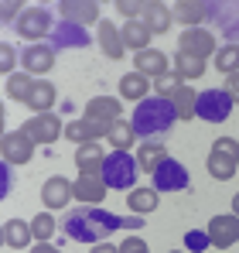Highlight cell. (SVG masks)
<instances>
[{"label":"cell","mask_w":239,"mask_h":253,"mask_svg":"<svg viewBox=\"0 0 239 253\" xmlns=\"http://www.w3.org/2000/svg\"><path fill=\"white\" fill-rule=\"evenodd\" d=\"M65 236L69 240H79V243H106L103 236L106 233H113V229H123V226H130V229H137V226H144L137 215L133 219H123V215H113V212L106 209H96V206H89V209H76L65 215Z\"/></svg>","instance_id":"obj_1"},{"label":"cell","mask_w":239,"mask_h":253,"mask_svg":"<svg viewBox=\"0 0 239 253\" xmlns=\"http://www.w3.org/2000/svg\"><path fill=\"white\" fill-rule=\"evenodd\" d=\"M178 120V113H174V103L171 99H160V96H147L144 103H137V110H133V133L137 137H164L171 126Z\"/></svg>","instance_id":"obj_2"},{"label":"cell","mask_w":239,"mask_h":253,"mask_svg":"<svg viewBox=\"0 0 239 253\" xmlns=\"http://www.w3.org/2000/svg\"><path fill=\"white\" fill-rule=\"evenodd\" d=\"M103 181H106V188H117V192H133L137 188V158H130L126 151H113V154H106V165H103Z\"/></svg>","instance_id":"obj_3"},{"label":"cell","mask_w":239,"mask_h":253,"mask_svg":"<svg viewBox=\"0 0 239 253\" xmlns=\"http://www.w3.org/2000/svg\"><path fill=\"white\" fill-rule=\"evenodd\" d=\"M233 96L226 92V89H205L199 92V110H195V117L201 120H208V124H222V120H229L233 117Z\"/></svg>","instance_id":"obj_4"},{"label":"cell","mask_w":239,"mask_h":253,"mask_svg":"<svg viewBox=\"0 0 239 253\" xmlns=\"http://www.w3.org/2000/svg\"><path fill=\"white\" fill-rule=\"evenodd\" d=\"M178 51H181V55H188V58L205 62L208 55H215V51H219V44H215V35H212V31H205V28H185V31L178 35Z\"/></svg>","instance_id":"obj_5"},{"label":"cell","mask_w":239,"mask_h":253,"mask_svg":"<svg viewBox=\"0 0 239 253\" xmlns=\"http://www.w3.org/2000/svg\"><path fill=\"white\" fill-rule=\"evenodd\" d=\"M0 154H3V165L21 168V165H28V161L35 158V140H31L24 130H10V133H3V140H0Z\"/></svg>","instance_id":"obj_6"},{"label":"cell","mask_w":239,"mask_h":253,"mask_svg":"<svg viewBox=\"0 0 239 253\" xmlns=\"http://www.w3.org/2000/svg\"><path fill=\"white\" fill-rule=\"evenodd\" d=\"M17 35L21 38H28L31 44H41V38H48L51 35V17H48V10L44 7H28L21 17H17Z\"/></svg>","instance_id":"obj_7"},{"label":"cell","mask_w":239,"mask_h":253,"mask_svg":"<svg viewBox=\"0 0 239 253\" xmlns=\"http://www.w3.org/2000/svg\"><path fill=\"white\" fill-rule=\"evenodd\" d=\"M151 178H154L151 188H158V192H185L188 188V168L181 161H174V158H167Z\"/></svg>","instance_id":"obj_8"},{"label":"cell","mask_w":239,"mask_h":253,"mask_svg":"<svg viewBox=\"0 0 239 253\" xmlns=\"http://www.w3.org/2000/svg\"><path fill=\"white\" fill-rule=\"evenodd\" d=\"M205 233H208V240H212V247L215 250H229L233 243L239 240V215H212V222L205 226Z\"/></svg>","instance_id":"obj_9"},{"label":"cell","mask_w":239,"mask_h":253,"mask_svg":"<svg viewBox=\"0 0 239 253\" xmlns=\"http://www.w3.org/2000/svg\"><path fill=\"white\" fill-rule=\"evenodd\" d=\"M35 144H55L62 133H65V126H62V120L58 117H51V113H41V117H31L28 124L21 126Z\"/></svg>","instance_id":"obj_10"},{"label":"cell","mask_w":239,"mask_h":253,"mask_svg":"<svg viewBox=\"0 0 239 253\" xmlns=\"http://www.w3.org/2000/svg\"><path fill=\"white\" fill-rule=\"evenodd\" d=\"M58 10H62V21L79 24V28H85V24H99V21H103L96 0H62Z\"/></svg>","instance_id":"obj_11"},{"label":"cell","mask_w":239,"mask_h":253,"mask_svg":"<svg viewBox=\"0 0 239 253\" xmlns=\"http://www.w3.org/2000/svg\"><path fill=\"white\" fill-rule=\"evenodd\" d=\"M55 65V48L51 44H28L21 51V72L28 76H44Z\"/></svg>","instance_id":"obj_12"},{"label":"cell","mask_w":239,"mask_h":253,"mask_svg":"<svg viewBox=\"0 0 239 253\" xmlns=\"http://www.w3.org/2000/svg\"><path fill=\"white\" fill-rule=\"evenodd\" d=\"M72 199H76V188H72V181L62 178V174H55V178H48V181L41 185V202H44V209H65Z\"/></svg>","instance_id":"obj_13"},{"label":"cell","mask_w":239,"mask_h":253,"mask_svg":"<svg viewBox=\"0 0 239 253\" xmlns=\"http://www.w3.org/2000/svg\"><path fill=\"white\" fill-rule=\"evenodd\" d=\"M110 126L113 124H99V120H89V117H79V120H72V124L65 126V137L72 140V144H96V140H103L106 133H110Z\"/></svg>","instance_id":"obj_14"},{"label":"cell","mask_w":239,"mask_h":253,"mask_svg":"<svg viewBox=\"0 0 239 253\" xmlns=\"http://www.w3.org/2000/svg\"><path fill=\"white\" fill-rule=\"evenodd\" d=\"M85 117L99 120V124H117L123 117V99L120 96H92L85 103Z\"/></svg>","instance_id":"obj_15"},{"label":"cell","mask_w":239,"mask_h":253,"mask_svg":"<svg viewBox=\"0 0 239 253\" xmlns=\"http://www.w3.org/2000/svg\"><path fill=\"white\" fill-rule=\"evenodd\" d=\"M133 72H140L144 79H160L164 72H171V58L158 51V48H147V51H137L133 58Z\"/></svg>","instance_id":"obj_16"},{"label":"cell","mask_w":239,"mask_h":253,"mask_svg":"<svg viewBox=\"0 0 239 253\" xmlns=\"http://www.w3.org/2000/svg\"><path fill=\"white\" fill-rule=\"evenodd\" d=\"M72 188H76V199L85 202V206H99L103 199H106V181H103V174H79L76 181H72Z\"/></svg>","instance_id":"obj_17"},{"label":"cell","mask_w":239,"mask_h":253,"mask_svg":"<svg viewBox=\"0 0 239 253\" xmlns=\"http://www.w3.org/2000/svg\"><path fill=\"white\" fill-rule=\"evenodd\" d=\"M96 42H99V48H103V55L106 58H123L126 55V48H123V35H120V28L113 24V21H99V28H96Z\"/></svg>","instance_id":"obj_18"},{"label":"cell","mask_w":239,"mask_h":253,"mask_svg":"<svg viewBox=\"0 0 239 253\" xmlns=\"http://www.w3.org/2000/svg\"><path fill=\"white\" fill-rule=\"evenodd\" d=\"M85 44H92V35H85V28H79V24L62 21L51 31V48H85Z\"/></svg>","instance_id":"obj_19"},{"label":"cell","mask_w":239,"mask_h":253,"mask_svg":"<svg viewBox=\"0 0 239 253\" xmlns=\"http://www.w3.org/2000/svg\"><path fill=\"white\" fill-rule=\"evenodd\" d=\"M171 17L181 21L185 28H199L208 17V3L205 0H178V3H171Z\"/></svg>","instance_id":"obj_20"},{"label":"cell","mask_w":239,"mask_h":253,"mask_svg":"<svg viewBox=\"0 0 239 253\" xmlns=\"http://www.w3.org/2000/svg\"><path fill=\"white\" fill-rule=\"evenodd\" d=\"M144 28L151 31V35H164L167 28H171V7L167 3H158V0H147V7H144Z\"/></svg>","instance_id":"obj_21"},{"label":"cell","mask_w":239,"mask_h":253,"mask_svg":"<svg viewBox=\"0 0 239 253\" xmlns=\"http://www.w3.org/2000/svg\"><path fill=\"white\" fill-rule=\"evenodd\" d=\"M103 165H106L103 144H82V147H76V168L82 174H99Z\"/></svg>","instance_id":"obj_22"},{"label":"cell","mask_w":239,"mask_h":253,"mask_svg":"<svg viewBox=\"0 0 239 253\" xmlns=\"http://www.w3.org/2000/svg\"><path fill=\"white\" fill-rule=\"evenodd\" d=\"M24 106H31L38 117L41 113H51V106H55V85L48 83V79H35L28 99H24Z\"/></svg>","instance_id":"obj_23"},{"label":"cell","mask_w":239,"mask_h":253,"mask_svg":"<svg viewBox=\"0 0 239 253\" xmlns=\"http://www.w3.org/2000/svg\"><path fill=\"white\" fill-rule=\"evenodd\" d=\"M31 240H35L31 222H24V219H7V222H3V243H7L10 250H24Z\"/></svg>","instance_id":"obj_24"},{"label":"cell","mask_w":239,"mask_h":253,"mask_svg":"<svg viewBox=\"0 0 239 253\" xmlns=\"http://www.w3.org/2000/svg\"><path fill=\"white\" fill-rule=\"evenodd\" d=\"M151 89H154V83H151V79H144L140 72H126V76L120 79V99H133V103H144Z\"/></svg>","instance_id":"obj_25"},{"label":"cell","mask_w":239,"mask_h":253,"mask_svg":"<svg viewBox=\"0 0 239 253\" xmlns=\"http://www.w3.org/2000/svg\"><path fill=\"white\" fill-rule=\"evenodd\" d=\"M120 35H123V48H130V51H147L151 48V38H154L144 28V21H126L120 28Z\"/></svg>","instance_id":"obj_26"},{"label":"cell","mask_w":239,"mask_h":253,"mask_svg":"<svg viewBox=\"0 0 239 253\" xmlns=\"http://www.w3.org/2000/svg\"><path fill=\"white\" fill-rule=\"evenodd\" d=\"M167 158H171V154H167L164 144H140V151H137V168L147 171V174H154Z\"/></svg>","instance_id":"obj_27"},{"label":"cell","mask_w":239,"mask_h":253,"mask_svg":"<svg viewBox=\"0 0 239 253\" xmlns=\"http://www.w3.org/2000/svg\"><path fill=\"white\" fill-rule=\"evenodd\" d=\"M171 103H174L178 120H195V110H199V92H195L188 83H185L178 92H174V96H171Z\"/></svg>","instance_id":"obj_28"},{"label":"cell","mask_w":239,"mask_h":253,"mask_svg":"<svg viewBox=\"0 0 239 253\" xmlns=\"http://www.w3.org/2000/svg\"><path fill=\"white\" fill-rule=\"evenodd\" d=\"M158 195H160L158 188H133V192H130V199H126V206H130L133 215H147V212L158 209V202H160Z\"/></svg>","instance_id":"obj_29"},{"label":"cell","mask_w":239,"mask_h":253,"mask_svg":"<svg viewBox=\"0 0 239 253\" xmlns=\"http://www.w3.org/2000/svg\"><path fill=\"white\" fill-rule=\"evenodd\" d=\"M205 165H208V174L219 178V181H229V178L239 171V161H233L229 154H219V151H208Z\"/></svg>","instance_id":"obj_30"},{"label":"cell","mask_w":239,"mask_h":253,"mask_svg":"<svg viewBox=\"0 0 239 253\" xmlns=\"http://www.w3.org/2000/svg\"><path fill=\"white\" fill-rule=\"evenodd\" d=\"M106 140L113 144V151H130V144L137 140V133H133V126H130V120H117V124L110 126Z\"/></svg>","instance_id":"obj_31"},{"label":"cell","mask_w":239,"mask_h":253,"mask_svg":"<svg viewBox=\"0 0 239 253\" xmlns=\"http://www.w3.org/2000/svg\"><path fill=\"white\" fill-rule=\"evenodd\" d=\"M31 85H35V79H31L28 72H14V76H7L3 89H7V99L24 103V99H28V92H31Z\"/></svg>","instance_id":"obj_32"},{"label":"cell","mask_w":239,"mask_h":253,"mask_svg":"<svg viewBox=\"0 0 239 253\" xmlns=\"http://www.w3.org/2000/svg\"><path fill=\"white\" fill-rule=\"evenodd\" d=\"M174 72L181 76V83H192V79H201L205 76V62L199 58H188V55H174Z\"/></svg>","instance_id":"obj_33"},{"label":"cell","mask_w":239,"mask_h":253,"mask_svg":"<svg viewBox=\"0 0 239 253\" xmlns=\"http://www.w3.org/2000/svg\"><path fill=\"white\" fill-rule=\"evenodd\" d=\"M212 65H215L219 72H226V76H236V72H239V44H226V48H219Z\"/></svg>","instance_id":"obj_34"},{"label":"cell","mask_w":239,"mask_h":253,"mask_svg":"<svg viewBox=\"0 0 239 253\" xmlns=\"http://www.w3.org/2000/svg\"><path fill=\"white\" fill-rule=\"evenodd\" d=\"M31 229H35V240H38V243H48V240H51V233L58 229V222L51 219V212L44 209V212H38V215L31 219Z\"/></svg>","instance_id":"obj_35"},{"label":"cell","mask_w":239,"mask_h":253,"mask_svg":"<svg viewBox=\"0 0 239 253\" xmlns=\"http://www.w3.org/2000/svg\"><path fill=\"white\" fill-rule=\"evenodd\" d=\"M181 85H185V83H181V76H178L174 69H171V72H164L160 79H154V89H158L160 99H171V96H174V92H178Z\"/></svg>","instance_id":"obj_36"},{"label":"cell","mask_w":239,"mask_h":253,"mask_svg":"<svg viewBox=\"0 0 239 253\" xmlns=\"http://www.w3.org/2000/svg\"><path fill=\"white\" fill-rule=\"evenodd\" d=\"M185 247H188V253H205V250H212V240H208L205 229H188L185 233Z\"/></svg>","instance_id":"obj_37"},{"label":"cell","mask_w":239,"mask_h":253,"mask_svg":"<svg viewBox=\"0 0 239 253\" xmlns=\"http://www.w3.org/2000/svg\"><path fill=\"white\" fill-rule=\"evenodd\" d=\"M113 7H117V10L123 14V17H126V21H140V17H144V7H147V3H137V0H117Z\"/></svg>","instance_id":"obj_38"},{"label":"cell","mask_w":239,"mask_h":253,"mask_svg":"<svg viewBox=\"0 0 239 253\" xmlns=\"http://www.w3.org/2000/svg\"><path fill=\"white\" fill-rule=\"evenodd\" d=\"M14 65H17V48L10 42H3L0 44V69H3L7 76H14Z\"/></svg>","instance_id":"obj_39"},{"label":"cell","mask_w":239,"mask_h":253,"mask_svg":"<svg viewBox=\"0 0 239 253\" xmlns=\"http://www.w3.org/2000/svg\"><path fill=\"white\" fill-rule=\"evenodd\" d=\"M212 151H219V154H229L233 161H239V140H236V137H219V140L212 144Z\"/></svg>","instance_id":"obj_40"},{"label":"cell","mask_w":239,"mask_h":253,"mask_svg":"<svg viewBox=\"0 0 239 253\" xmlns=\"http://www.w3.org/2000/svg\"><path fill=\"white\" fill-rule=\"evenodd\" d=\"M21 14H24V10H21V3H17V0L0 3V17H3V24H10V21L17 24V17H21Z\"/></svg>","instance_id":"obj_41"},{"label":"cell","mask_w":239,"mask_h":253,"mask_svg":"<svg viewBox=\"0 0 239 253\" xmlns=\"http://www.w3.org/2000/svg\"><path fill=\"white\" fill-rule=\"evenodd\" d=\"M120 253H151V250H147V243H144L140 236H126V240L120 243Z\"/></svg>","instance_id":"obj_42"},{"label":"cell","mask_w":239,"mask_h":253,"mask_svg":"<svg viewBox=\"0 0 239 253\" xmlns=\"http://www.w3.org/2000/svg\"><path fill=\"white\" fill-rule=\"evenodd\" d=\"M229 96H233V103H239V72L236 76H226V85H222Z\"/></svg>","instance_id":"obj_43"},{"label":"cell","mask_w":239,"mask_h":253,"mask_svg":"<svg viewBox=\"0 0 239 253\" xmlns=\"http://www.w3.org/2000/svg\"><path fill=\"white\" fill-rule=\"evenodd\" d=\"M89 253H120V247H113V243H96Z\"/></svg>","instance_id":"obj_44"},{"label":"cell","mask_w":239,"mask_h":253,"mask_svg":"<svg viewBox=\"0 0 239 253\" xmlns=\"http://www.w3.org/2000/svg\"><path fill=\"white\" fill-rule=\"evenodd\" d=\"M31 253H58V250H55L51 243H38V247H35V250H31Z\"/></svg>","instance_id":"obj_45"},{"label":"cell","mask_w":239,"mask_h":253,"mask_svg":"<svg viewBox=\"0 0 239 253\" xmlns=\"http://www.w3.org/2000/svg\"><path fill=\"white\" fill-rule=\"evenodd\" d=\"M233 215H239V192L233 195Z\"/></svg>","instance_id":"obj_46"},{"label":"cell","mask_w":239,"mask_h":253,"mask_svg":"<svg viewBox=\"0 0 239 253\" xmlns=\"http://www.w3.org/2000/svg\"><path fill=\"white\" fill-rule=\"evenodd\" d=\"M171 253H185V250H171Z\"/></svg>","instance_id":"obj_47"}]
</instances>
